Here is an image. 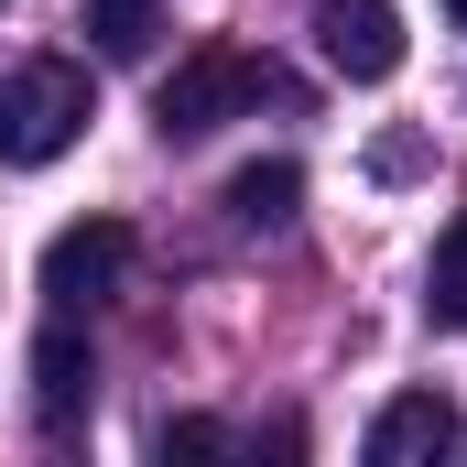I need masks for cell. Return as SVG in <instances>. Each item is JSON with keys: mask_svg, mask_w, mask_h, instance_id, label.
Masks as SVG:
<instances>
[{"mask_svg": "<svg viewBox=\"0 0 467 467\" xmlns=\"http://www.w3.org/2000/svg\"><path fill=\"white\" fill-rule=\"evenodd\" d=\"M119 272H130V229H119V218H77V229L44 239V305H55V316L109 305Z\"/></svg>", "mask_w": 467, "mask_h": 467, "instance_id": "3957f363", "label": "cell"}, {"mask_svg": "<svg viewBox=\"0 0 467 467\" xmlns=\"http://www.w3.org/2000/svg\"><path fill=\"white\" fill-rule=\"evenodd\" d=\"M424 316H435V327H467V207H457V229L435 239V272H424Z\"/></svg>", "mask_w": 467, "mask_h": 467, "instance_id": "ba28073f", "label": "cell"}, {"mask_svg": "<svg viewBox=\"0 0 467 467\" xmlns=\"http://www.w3.org/2000/svg\"><path fill=\"white\" fill-rule=\"evenodd\" d=\"M261 99H283V66H261V55H239V44H207V55H185V66L152 88V130H163V141H207V130H229V119L261 109Z\"/></svg>", "mask_w": 467, "mask_h": 467, "instance_id": "7a4b0ae2", "label": "cell"}, {"mask_svg": "<svg viewBox=\"0 0 467 467\" xmlns=\"http://www.w3.org/2000/svg\"><path fill=\"white\" fill-rule=\"evenodd\" d=\"M316 55H327L348 88L402 77V11H391V0H316Z\"/></svg>", "mask_w": 467, "mask_h": 467, "instance_id": "277c9868", "label": "cell"}, {"mask_svg": "<svg viewBox=\"0 0 467 467\" xmlns=\"http://www.w3.org/2000/svg\"><path fill=\"white\" fill-rule=\"evenodd\" d=\"M294 207H305V163H239L229 174V218L239 229H294Z\"/></svg>", "mask_w": 467, "mask_h": 467, "instance_id": "52a82bcc", "label": "cell"}, {"mask_svg": "<svg viewBox=\"0 0 467 467\" xmlns=\"http://www.w3.org/2000/svg\"><path fill=\"white\" fill-rule=\"evenodd\" d=\"M152 457H163V467H174V457H185V467H196V457H229V424H207V413H174V424L152 435Z\"/></svg>", "mask_w": 467, "mask_h": 467, "instance_id": "30bf717a", "label": "cell"}, {"mask_svg": "<svg viewBox=\"0 0 467 467\" xmlns=\"http://www.w3.org/2000/svg\"><path fill=\"white\" fill-rule=\"evenodd\" d=\"M88 119H99L88 66L33 55V66H11V77H0V163H11V174H44L55 152H77V130H88Z\"/></svg>", "mask_w": 467, "mask_h": 467, "instance_id": "6da1fadb", "label": "cell"}, {"mask_svg": "<svg viewBox=\"0 0 467 467\" xmlns=\"http://www.w3.org/2000/svg\"><path fill=\"white\" fill-rule=\"evenodd\" d=\"M467 424H457V402L446 391H391L380 413H369V467H424V457H446Z\"/></svg>", "mask_w": 467, "mask_h": 467, "instance_id": "5b68a950", "label": "cell"}, {"mask_svg": "<svg viewBox=\"0 0 467 467\" xmlns=\"http://www.w3.org/2000/svg\"><path fill=\"white\" fill-rule=\"evenodd\" d=\"M88 391H99V358L77 337V316H55V327L33 337V413H44V424H77Z\"/></svg>", "mask_w": 467, "mask_h": 467, "instance_id": "8992f818", "label": "cell"}, {"mask_svg": "<svg viewBox=\"0 0 467 467\" xmlns=\"http://www.w3.org/2000/svg\"><path fill=\"white\" fill-rule=\"evenodd\" d=\"M152 33H163V22H152V0H88V44L119 55V66H130V55H152Z\"/></svg>", "mask_w": 467, "mask_h": 467, "instance_id": "9c48e42d", "label": "cell"}, {"mask_svg": "<svg viewBox=\"0 0 467 467\" xmlns=\"http://www.w3.org/2000/svg\"><path fill=\"white\" fill-rule=\"evenodd\" d=\"M446 22H467V0H446Z\"/></svg>", "mask_w": 467, "mask_h": 467, "instance_id": "7c38bea8", "label": "cell"}, {"mask_svg": "<svg viewBox=\"0 0 467 467\" xmlns=\"http://www.w3.org/2000/svg\"><path fill=\"white\" fill-rule=\"evenodd\" d=\"M424 163H435V141H424V130H380V141H369V174H380V185H413Z\"/></svg>", "mask_w": 467, "mask_h": 467, "instance_id": "8fae6325", "label": "cell"}]
</instances>
